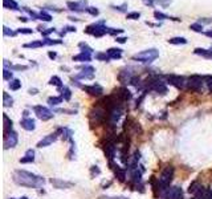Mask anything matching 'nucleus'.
<instances>
[{"instance_id":"nucleus-12","label":"nucleus","mask_w":212,"mask_h":199,"mask_svg":"<svg viewBox=\"0 0 212 199\" xmlns=\"http://www.w3.org/2000/svg\"><path fill=\"white\" fill-rule=\"evenodd\" d=\"M82 89L85 90L87 94L90 96H96V97H101L104 94V88L98 84H93V85H84Z\"/></svg>"},{"instance_id":"nucleus-60","label":"nucleus","mask_w":212,"mask_h":199,"mask_svg":"<svg viewBox=\"0 0 212 199\" xmlns=\"http://www.w3.org/2000/svg\"><path fill=\"white\" fill-rule=\"evenodd\" d=\"M20 199H28V198H27V197H21Z\"/></svg>"},{"instance_id":"nucleus-53","label":"nucleus","mask_w":212,"mask_h":199,"mask_svg":"<svg viewBox=\"0 0 212 199\" xmlns=\"http://www.w3.org/2000/svg\"><path fill=\"white\" fill-rule=\"evenodd\" d=\"M126 40H127V37H117L115 41L119 43V44H123V43H126Z\"/></svg>"},{"instance_id":"nucleus-29","label":"nucleus","mask_w":212,"mask_h":199,"mask_svg":"<svg viewBox=\"0 0 212 199\" xmlns=\"http://www.w3.org/2000/svg\"><path fill=\"white\" fill-rule=\"evenodd\" d=\"M3 104H4V106H5V108L12 106V104H13V98H12V97H11L7 92L3 93Z\"/></svg>"},{"instance_id":"nucleus-3","label":"nucleus","mask_w":212,"mask_h":199,"mask_svg":"<svg viewBox=\"0 0 212 199\" xmlns=\"http://www.w3.org/2000/svg\"><path fill=\"white\" fill-rule=\"evenodd\" d=\"M89 118H90V122H92V124L101 125V124H104L106 119H108V110H106L102 105H100L97 102L93 106V109L90 110Z\"/></svg>"},{"instance_id":"nucleus-45","label":"nucleus","mask_w":212,"mask_h":199,"mask_svg":"<svg viewBox=\"0 0 212 199\" xmlns=\"http://www.w3.org/2000/svg\"><path fill=\"white\" fill-rule=\"evenodd\" d=\"M11 69H13V70H25V69H28V67L27 65H11Z\"/></svg>"},{"instance_id":"nucleus-31","label":"nucleus","mask_w":212,"mask_h":199,"mask_svg":"<svg viewBox=\"0 0 212 199\" xmlns=\"http://www.w3.org/2000/svg\"><path fill=\"white\" fill-rule=\"evenodd\" d=\"M44 45V41L43 40H36V41H32V43H27L24 44L25 48H40V46Z\"/></svg>"},{"instance_id":"nucleus-5","label":"nucleus","mask_w":212,"mask_h":199,"mask_svg":"<svg viewBox=\"0 0 212 199\" xmlns=\"http://www.w3.org/2000/svg\"><path fill=\"white\" fill-rule=\"evenodd\" d=\"M204 84V76H199V74H192L191 77H188V82H187V88L192 92L200 93L203 90Z\"/></svg>"},{"instance_id":"nucleus-9","label":"nucleus","mask_w":212,"mask_h":199,"mask_svg":"<svg viewBox=\"0 0 212 199\" xmlns=\"http://www.w3.org/2000/svg\"><path fill=\"white\" fill-rule=\"evenodd\" d=\"M164 199H184L183 191L179 186H173L169 187L166 191L163 193Z\"/></svg>"},{"instance_id":"nucleus-50","label":"nucleus","mask_w":212,"mask_h":199,"mask_svg":"<svg viewBox=\"0 0 212 199\" xmlns=\"http://www.w3.org/2000/svg\"><path fill=\"white\" fill-rule=\"evenodd\" d=\"M67 32H76V28H74V27H65V31H63L60 35L63 36V35L67 33Z\"/></svg>"},{"instance_id":"nucleus-1","label":"nucleus","mask_w":212,"mask_h":199,"mask_svg":"<svg viewBox=\"0 0 212 199\" xmlns=\"http://www.w3.org/2000/svg\"><path fill=\"white\" fill-rule=\"evenodd\" d=\"M13 180L19 186L24 187H41L45 183V179L33 173L25 171V170H16L13 173Z\"/></svg>"},{"instance_id":"nucleus-52","label":"nucleus","mask_w":212,"mask_h":199,"mask_svg":"<svg viewBox=\"0 0 212 199\" xmlns=\"http://www.w3.org/2000/svg\"><path fill=\"white\" fill-rule=\"evenodd\" d=\"M101 199H127L125 197H101Z\"/></svg>"},{"instance_id":"nucleus-48","label":"nucleus","mask_w":212,"mask_h":199,"mask_svg":"<svg viewBox=\"0 0 212 199\" xmlns=\"http://www.w3.org/2000/svg\"><path fill=\"white\" fill-rule=\"evenodd\" d=\"M32 29H29V28H20L19 31H17V33H24V35H31L32 33Z\"/></svg>"},{"instance_id":"nucleus-25","label":"nucleus","mask_w":212,"mask_h":199,"mask_svg":"<svg viewBox=\"0 0 212 199\" xmlns=\"http://www.w3.org/2000/svg\"><path fill=\"white\" fill-rule=\"evenodd\" d=\"M73 60H74V61H82V63H87V61L92 60V56H90L89 53H84V52H81L80 55H77V56L73 57Z\"/></svg>"},{"instance_id":"nucleus-10","label":"nucleus","mask_w":212,"mask_h":199,"mask_svg":"<svg viewBox=\"0 0 212 199\" xmlns=\"http://www.w3.org/2000/svg\"><path fill=\"white\" fill-rule=\"evenodd\" d=\"M104 150H105V154L108 157L109 162H113V159L115 157V151H117V142L115 141H106Z\"/></svg>"},{"instance_id":"nucleus-15","label":"nucleus","mask_w":212,"mask_h":199,"mask_svg":"<svg viewBox=\"0 0 212 199\" xmlns=\"http://www.w3.org/2000/svg\"><path fill=\"white\" fill-rule=\"evenodd\" d=\"M115 96L118 97V98L121 101H123V102H126V101H130L131 97H133V94H131V92L127 88H125V86H122V88H118L114 90Z\"/></svg>"},{"instance_id":"nucleus-13","label":"nucleus","mask_w":212,"mask_h":199,"mask_svg":"<svg viewBox=\"0 0 212 199\" xmlns=\"http://www.w3.org/2000/svg\"><path fill=\"white\" fill-rule=\"evenodd\" d=\"M94 72H96V69H94L93 67L85 65V67L81 68V73H78L77 76H76V78H78V80H92L94 77Z\"/></svg>"},{"instance_id":"nucleus-55","label":"nucleus","mask_w":212,"mask_h":199,"mask_svg":"<svg viewBox=\"0 0 212 199\" xmlns=\"http://www.w3.org/2000/svg\"><path fill=\"white\" fill-rule=\"evenodd\" d=\"M48 56H49V59L54 60V59L57 57V53H56V52H49V53H48Z\"/></svg>"},{"instance_id":"nucleus-59","label":"nucleus","mask_w":212,"mask_h":199,"mask_svg":"<svg viewBox=\"0 0 212 199\" xmlns=\"http://www.w3.org/2000/svg\"><path fill=\"white\" fill-rule=\"evenodd\" d=\"M20 20H21V21H27L28 19H27V17H20Z\"/></svg>"},{"instance_id":"nucleus-21","label":"nucleus","mask_w":212,"mask_h":199,"mask_svg":"<svg viewBox=\"0 0 212 199\" xmlns=\"http://www.w3.org/2000/svg\"><path fill=\"white\" fill-rule=\"evenodd\" d=\"M35 162V151L32 149L27 150V153L20 159V163H33Z\"/></svg>"},{"instance_id":"nucleus-6","label":"nucleus","mask_w":212,"mask_h":199,"mask_svg":"<svg viewBox=\"0 0 212 199\" xmlns=\"http://www.w3.org/2000/svg\"><path fill=\"white\" fill-rule=\"evenodd\" d=\"M166 81L167 84L175 86L178 89H184L187 88V82L188 78L183 77V76H176V74H167L166 76Z\"/></svg>"},{"instance_id":"nucleus-30","label":"nucleus","mask_w":212,"mask_h":199,"mask_svg":"<svg viewBox=\"0 0 212 199\" xmlns=\"http://www.w3.org/2000/svg\"><path fill=\"white\" fill-rule=\"evenodd\" d=\"M154 17H155V19H158V20H166V19L179 20V19H176V17H170V16H167L166 13H163V12H159V11H155V12H154Z\"/></svg>"},{"instance_id":"nucleus-18","label":"nucleus","mask_w":212,"mask_h":199,"mask_svg":"<svg viewBox=\"0 0 212 199\" xmlns=\"http://www.w3.org/2000/svg\"><path fill=\"white\" fill-rule=\"evenodd\" d=\"M20 125H21V128L28 130V132H32V130H35V128H36L35 119H32V118H23L20 121Z\"/></svg>"},{"instance_id":"nucleus-4","label":"nucleus","mask_w":212,"mask_h":199,"mask_svg":"<svg viewBox=\"0 0 212 199\" xmlns=\"http://www.w3.org/2000/svg\"><path fill=\"white\" fill-rule=\"evenodd\" d=\"M158 57H159V52L154 48H151V49H146V50H142V52L137 53L131 59L134 61H141V63H151V61L158 59Z\"/></svg>"},{"instance_id":"nucleus-23","label":"nucleus","mask_w":212,"mask_h":199,"mask_svg":"<svg viewBox=\"0 0 212 199\" xmlns=\"http://www.w3.org/2000/svg\"><path fill=\"white\" fill-rule=\"evenodd\" d=\"M85 3L86 4V0H82L81 3H77V2H68V7H69V9H72V11H84L82 8L84 7L81 4H84Z\"/></svg>"},{"instance_id":"nucleus-7","label":"nucleus","mask_w":212,"mask_h":199,"mask_svg":"<svg viewBox=\"0 0 212 199\" xmlns=\"http://www.w3.org/2000/svg\"><path fill=\"white\" fill-rule=\"evenodd\" d=\"M85 32H86V33H89V35L96 36V37H101V36L109 33V28H106L104 25V21H101V23L90 24L89 27L85 29Z\"/></svg>"},{"instance_id":"nucleus-26","label":"nucleus","mask_w":212,"mask_h":199,"mask_svg":"<svg viewBox=\"0 0 212 199\" xmlns=\"http://www.w3.org/2000/svg\"><path fill=\"white\" fill-rule=\"evenodd\" d=\"M3 5H4V8L19 9V4H17L15 0H3Z\"/></svg>"},{"instance_id":"nucleus-14","label":"nucleus","mask_w":212,"mask_h":199,"mask_svg":"<svg viewBox=\"0 0 212 199\" xmlns=\"http://www.w3.org/2000/svg\"><path fill=\"white\" fill-rule=\"evenodd\" d=\"M133 77H134V74H133V69H131V68H123V69L118 73V80H119V82H122L123 85L130 84Z\"/></svg>"},{"instance_id":"nucleus-19","label":"nucleus","mask_w":212,"mask_h":199,"mask_svg":"<svg viewBox=\"0 0 212 199\" xmlns=\"http://www.w3.org/2000/svg\"><path fill=\"white\" fill-rule=\"evenodd\" d=\"M50 183H52L56 189H69V187L73 186V183L65 182V180H61V179H50Z\"/></svg>"},{"instance_id":"nucleus-22","label":"nucleus","mask_w":212,"mask_h":199,"mask_svg":"<svg viewBox=\"0 0 212 199\" xmlns=\"http://www.w3.org/2000/svg\"><path fill=\"white\" fill-rule=\"evenodd\" d=\"M3 121H4V128H3V132H4V134H7V133H9V132H12V128H13V122H12V119H11L7 114H3Z\"/></svg>"},{"instance_id":"nucleus-61","label":"nucleus","mask_w":212,"mask_h":199,"mask_svg":"<svg viewBox=\"0 0 212 199\" xmlns=\"http://www.w3.org/2000/svg\"><path fill=\"white\" fill-rule=\"evenodd\" d=\"M11 199H15V198H11Z\"/></svg>"},{"instance_id":"nucleus-40","label":"nucleus","mask_w":212,"mask_h":199,"mask_svg":"<svg viewBox=\"0 0 212 199\" xmlns=\"http://www.w3.org/2000/svg\"><path fill=\"white\" fill-rule=\"evenodd\" d=\"M12 77H13V74H12V72H11V70H8V69L3 70V78H4V80H7V81H11Z\"/></svg>"},{"instance_id":"nucleus-46","label":"nucleus","mask_w":212,"mask_h":199,"mask_svg":"<svg viewBox=\"0 0 212 199\" xmlns=\"http://www.w3.org/2000/svg\"><path fill=\"white\" fill-rule=\"evenodd\" d=\"M123 29H114V28H109V35H113V36H117L118 37L119 33H122Z\"/></svg>"},{"instance_id":"nucleus-27","label":"nucleus","mask_w":212,"mask_h":199,"mask_svg":"<svg viewBox=\"0 0 212 199\" xmlns=\"http://www.w3.org/2000/svg\"><path fill=\"white\" fill-rule=\"evenodd\" d=\"M63 101L64 98L63 97H49L48 98V104L50 105V106H57V105H60V104H63Z\"/></svg>"},{"instance_id":"nucleus-37","label":"nucleus","mask_w":212,"mask_h":199,"mask_svg":"<svg viewBox=\"0 0 212 199\" xmlns=\"http://www.w3.org/2000/svg\"><path fill=\"white\" fill-rule=\"evenodd\" d=\"M44 41V45H56V44H61V40L60 39H57V40H52V39H48L46 37L45 40H43Z\"/></svg>"},{"instance_id":"nucleus-51","label":"nucleus","mask_w":212,"mask_h":199,"mask_svg":"<svg viewBox=\"0 0 212 199\" xmlns=\"http://www.w3.org/2000/svg\"><path fill=\"white\" fill-rule=\"evenodd\" d=\"M56 29H54V28H49V29H46V31H43V35L44 36H48L49 33H52V32H54Z\"/></svg>"},{"instance_id":"nucleus-41","label":"nucleus","mask_w":212,"mask_h":199,"mask_svg":"<svg viewBox=\"0 0 212 199\" xmlns=\"http://www.w3.org/2000/svg\"><path fill=\"white\" fill-rule=\"evenodd\" d=\"M96 59L100 60V61H109V60H110V57L108 56V53H97Z\"/></svg>"},{"instance_id":"nucleus-47","label":"nucleus","mask_w":212,"mask_h":199,"mask_svg":"<svg viewBox=\"0 0 212 199\" xmlns=\"http://www.w3.org/2000/svg\"><path fill=\"white\" fill-rule=\"evenodd\" d=\"M154 3H156V4H160L163 7H167L171 3V0H154Z\"/></svg>"},{"instance_id":"nucleus-24","label":"nucleus","mask_w":212,"mask_h":199,"mask_svg":"<svg viewBox=\"0 0 212 199\" xmlns=\"http://www.w3.org/2000/svg\"><path fill=\"white\" fill-rule=\"evenodd\" d=\"M200 189H202V184L199 183V180H193V182H192V183L188 186V193H190V194H193V195H195V194L198 193V191H199Z\"/></svg>"},{"instance_id":"nucleus-36","label":"nucleus","mask_w":212,"mask_h":199,"mask_svg":"<svg viewBox=\"0 0 212 199\" xmlns=\"http://www.w3.org/2000/svg\"><path fill=\"white\" fill-rule=\"evenodd\" d=\"M39 19L44 20V21H50V20H52V16H50L46 11H41V12L39 13Z\"/></svg>"},{"instance_id":"nucleus-2","label":"nucleus","mask_w":212,"mask_h":199,"mask_svg":"<svg viewBox=\"0 0 212 199\" xmlns=\"http://www.w3.org/2000/svg\"><path fill=\"white\" fill-rule=\"evenodd\" d=\"M174 174H175V169H174V166H171V165L166 166V167L162 170V174H160L159 179H158L162 194L170 187V184H171V182H173V179H174Z\"/></svg>"},{"instance_id":"nucleus-34","label":"nucleus","mask_w":212,"mask_h":199,"mask_svg":"<svg viewBox=\"0 0 212 199\" xmlns=\"http://www.w3.org/2000/svg\"><path fill=\"white\" fill-rule=\"evenodd\" d=\"M169 43H170V44L178 45V44H186V43H187V40H186L184 37H173V39L169 40Z\"/></svg>"},{"instance_id":"nucleus-17","label":"nucleus","mask_w":212,"mask_h":199,"mask_svg":"<svg viewBox=\"0 0 212 199\" xmlns=\"http://www.w3.org/2000/svg\"><path fill=\"white\" fill-rule=\"evenodd\" d=\"M109 165H110L111 169L114 170V174H115L117 178H118L119 182H123V180L126 179V170L122 169V167H121V166H118V165L113 163V162H109Z\"/></svg>"},{"instance_id":"nucleus-8","label":"nucleus","mask_w":212,"mask_h":199,"mask_svg":"<svg viewBox=\"0 0 212 199\" xmlns=\"http://www.w3.org/2000/svg\"><path fill=\"white\" fill-rule=\"evenodd\" d=\"M33 112L37 115V118H40L41 121H49L50 118H53V112H50L48 108L43 106V105H36V106H33Z\"/></svg>"},{"instance_id":"nucleus-58","label":"nucleus","mask_w":212,"mask_h":199,"mask_svg":"<svg viewBox=\"0 0 212 199\" xmlns=\"http://www.w3.org/2000/svg\"><path fill=\"white\" fill-rule=\"evenodd\" d=\"M206 35L208 36V37H212V31H208V32H206Z\"/></svg>"},{"instance_id":"nucleus-11","label":"nucleus","mask_w":212,"mask_h":199,"mask_svg":"<svg viewBox=\"0 0 212 199\" xmlns=\"http://www.w3.org/2000/svg\"><path fill=\"white\" fill-rule=\"evenodd\" d=\"M17 133L16 132H9L4 134V149H9V147H15L17 145Z\"/></svg>"},{"instance_id":"nucleus-16","label":"nucleus","mask_w":212,"mask_h":199,"mask_svg":"<svg viewBox=\"0 0 212 199\" xmlns=\"http://www.w3.org/2000/svg\"><path fill=\"white\" fill-rule=\"evenodd\" d=\"M58 138V133H52V134H49V136H46V137H44V138L41 141H39V143H37V147H46V146H50L53 142H56Z\"/></svg>"},{"instance_id":"nucleus-32","label":"nucleus","mask_w":212,"mask_h":199,"mask_svg":"<svg viewBox=\"0 0 212 199\" xmlns=\"http://www.w3.org/2000/svg\"><path fill=\"white\" fill-rule=\"evenodd\" d=\"M61 97L64 98V101H69V100H70V97H72L70 89L67 88V86H64V88L61 89Z\"/></svg>"},{"instance_id":"nucleus-43","label":"nucleus","mask_w":212,"mask_h":199,"mask_svg":"<svg viewBox=\"0 0 212 199\" xmlns=\"http://www.w3.org/2000/svg\"><path fill=\"white\" fill-rule=\"evenodd\" d=\"M90 174H92V177L94 178L96 175H100L101 174V170L98 169V166H92V169H90Z\"/></svg>"},{"instance_id":"nucleus-56","label":"nucleus","mask_w":212,"mask_h":199,"mask_svg":"<svg viewBox=\"0 0 212 199\" xmlns=\"http://www.w3.org/2000/svg\"><path fill=\"white\" fill-rule=\"evenodd\" d=\"M36 93H37V89H29V94H36Z\"/></svg>"},{"instance_id":"nucleus-44","label":"nucleus","mask_w":212,"mask_h":199,"mask_svg":"<svg viewBox=\"0 0 212 199\" xmlns=\"http://www.w3.org/2000/svg\"><path fill=\"white\" fill-rule=\"evenodd\" d=\"M141 17V13L139 12H131V13H127V19L130 20H137Z\"/></svg>"},{"instance_id":"nucleus-54","label":"nucleus","mask_w":212,"mask_h":199,"mask_svg":"<svg viewBox=\"0 0 212 199\" xmlns=\"http://www.w3.org/2000/svg\"><path fill=\"white\" fill-rule=\"evenodd\" d=\"M143 3H145L146 5H149V7H152V5L155 4V3H154V0H143Z\"/></svg>"},{"instance_id":"nucleus-57","label":"nucleus","mask_w":212,"mask_h":199,"mask_svg":"<svg viewBox=\"0 0 212 199\" xmlns=\"http://www.w3.org/2000/svg\"><path fill=\"white\" fill-rule=\"evenodd\" d=\"M28 115H29V112H28V110H24V112H23V117H24V118H28Z\"/></svg>"},{"instance_id":"nucleus-33","label":"nucleus","mask_w":212,"mask_h":199,"mask_svg":"<svg viewBox=\"0 0 212 199\" xmlns=\"http://www.w3.org/2000/svg\"><path fill=\"white\" fill-rule=\"evenodd\" d=\"M9 88H11V90H19V89L21 88V82H20V80H17V78L12 80V81L9 82Z\"/></svg>"},{"instance_id":"nucleus-38","label":"nucleus","mask_w":212,"mask_h":199,"mask_svg":"<svg viewBox=\"0 0 212 199\" xmlns=\"http://www.w3.org/2000/svg\"><path fill=\"white\" fill-rule=\"evenodd\" d=\"M80 48H81V52H84V53H89V55L93 53V49L90 48V46H87L85 43H80Z\"/></svg>"},{"instance_id":"nucleus-49","label":"nucleus","mask_w":212,"mask_h":199,"mask_svg":"<svg viewBox=\"0 0 212 199\" xmlns=\"http://www.w3.org/2000/svg\"><path fill=\"white\" fill-rule=\"evenodd\" d=\"M3 33H4V36H15V35H16L15 32L9 31V28H7V27L3 28Z\"/></svg>"},{"instance_id":"nucleus-39","label":"nucleus","mask_w":212,"mask_h":199,"mask_svg":"<svg viewBox=\"0 0 212 199\" xmlns=\"http://www.w3.org/2000/svg\"><path fill=\"white\" fill-rule=\"evenodd\" d=\"M190 28L195 32H203V24L202 23H193L190 25Z\"/></svg>"},{"instance_id":"nucleus-35","label":"nucleus","mask_w":212,"mask_h":199,"mask_svg":"<svg viewBox=\"0 0 212 199\" xmlns=\"http://www.w3.org/2000/svg\"><path fill=\"white\" fill-rule=\"evenodd\" d=\"M204 84H206L208 92L212 93V76H211V74L204 76Z\"/></svg>"},{"instance_id":"nucleus-42","label":"nucleus","mask_w":212,"mask_h":199,"mask_svg":"<svg viewBox=\"0 0 212 199\" xmlns=\"http://www.w3.org/2000/svg\"><path fill=\"white\" fill-rule=\"evenodd\" d=\"M85 11L89 12L92 16H98V13H100V11L97 8H94V7H87V8H85Z\"/></svg>"},{"instance_id":"nucleus-28","label":"nucleus","mask_w":212,"mask_h":199,"mask_svg":"<svg viewBox=\"0 0 212 199\" xmlns=\"http://www.w3.org/2000/svg\"><path fill=\"white\" fill-rule=\"evenodd\" d=\"M49 84L57 86L58 89H63V81H61V78L58 77V76H53V77L49 80Z\"/></svg>"},{"instance_id":"nucleus-20","label":"nucleus","mask_w":212,"mask_h":199,"mask_svg":"<svg viewBox=\"0 0 212 199\" xmlns=\"http://www.w3.org/2000/svg\"><path fill=\"white\" fill-rule=\"evenodd\" d=\"M108 56L110 57V60H117V59H121L122 57V49L121 48H110L106 50Z\"/></svg>"}]
</instances>
